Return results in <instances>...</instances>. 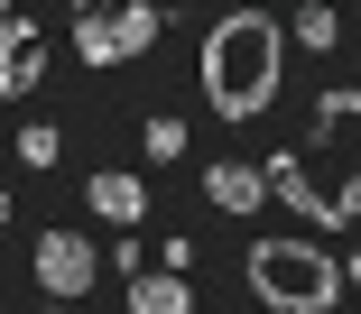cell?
Here are the masks:
<instances>
[{
	"instance_id": "6da1fadb",
	"label": "cell",
	"mask_w": 361,
	"mask_h": 314,
	"mask_svg": "<svg viewBox=\"0 0 361 314\" xmlns=\"http://www.w3.org/2000/svg\"><path fill=\"white\" fill-rule=\"evenodd\" d=\"M259 185H269L287 213L324 222V231L361 222V93L334 84V93L315 102L306 139H297V148H278L269 167H259Z\"/></svg>"
},
{
	"instance_id": "4fadbf2b",
	"label": "cell",
	"mask_w": 361,
	"mask_h": 314,
	"mask_svg": "<svg viewBox=\"0 0 361 314\" xmlns=\"http://www.w3.org/2000/svg\"><path fill=\"white\" fill-rule=\"evenodd\" d=\"M343 277H361V259H343Z\"/></svg>"
},
{
	"instance_id": "277c9868",
	"label": "cell",
	"mask_w": 361,
	"mask_h": 314,
	"mask_svg": "<svg viewBox=\"0 0 361 314\" xmlns=\"http://www.w3.org/2000/svg\"><path fill=\"white\" fill-rule=\"evenodd\" d=\"M158 46V0H75V56L84 65H130Z\"/></svg>"
},
{
	"instance_id": "8fae6325",
	"label": "cell",
	"mask_w": 361,
	"mask_h": 314,
	"mask_svg": "<svg viewBox=\"0 0 361 314\" xmlns=\"http://www.w3.org/2000/svg\"><path fill=\"white\" fill-rule=\"evenodd\" d=\"M19 157H28V167H56V130L28 120V130H19Z\"/></svg>"
},
{
	"instance_id": "3957f363",
	"label": "cell",
	"mask_w": 361,
	"mask_h": 314,
	"mask_svg": "<svg viewBox=\"0 0 361 314\" xmlns=\"http://www.w3.org/2000/svg\"><path fill=\"white\" fill-rule=\"evenodd\" d=\"M250 296L269 305V314H324L334 296H343V259L334 250H315V241H297V231H269V241H250Z\"/></svg>"
},
{
	"instance_id": "5bb4252c",
	"label": "cell",
	"mask_w": 361,
	"mask_h": 314,
	"mask_svg": "<svg viewBox=\"0 0 361 314\" xmlns=\"http://www.w3.org/2000/svg\"><path fill=\"white\" fill-rule=\"evenodd\" d=\"M47 314H75V305H47Z\"/></svg>"
},
{
	"instance_id": "52a82bcc",
	"label": "cell",
	"mask_w": 361,
	"mask_h": 314,
	"mask_svg": "<svg viewBox=\"0 0 361 314\" xmlns=\"http://www.w3.org/2000/svg\"><path fill=\"white\" fill-rule=\"evenodd\" d=\"M84 194H93V213H102V222H121V231H139V213H149V185H139V176H121V167H102Z\"/></svg>"
},
{
	"instance_id": "7a4b0ae2",
	"label": "cell",
	"mask_w": 361,
	"mask_h": 314,
	"mask_svg": "<svg viewBox=\"0 0 361 314\" xmlns=\"http://www.w3.org/2000/svg\"><path fill=\"white\" fill-rule=\"evenodd\" d=\"M278 74H287V28L269 10L213 19V37H204V102L223 120H259L278 102Z\"/></svg>"
},
{
	"instance_id": "ba28073f",
	"label": "cell",
	"mask_w": 361,
	"mask_h": 314,
	"mask_svg": "<svg viewBox=\"0 0 361 314\" xmlns=\"http://www.w3.org/2000/svg\"><path fill=\"white\" fill-rule=\"evenodd\" d=\"M204 194H213V213H259V203H269L259 167H241V157H223V167L204 176Z\"/></svg>"
},
{
	"instance_id": "9a60e30c",
	"label": "cell",
	"mask_w": 361,
	"mask_h": 314,
	"mask_svg": "<svg viewBox=\"0 0 361 314\" xmlns=\"http://www.w3.org/2000/svg\"><path fill=\"white\" fill-rule=\"evenodd\" d=\"M0 19H10V0H0Z\"/></svg>"
},
{
	"instance_id": "9c48e42d",
	"label": "cell",
	"mask_w": 361,
	"mask_h": 314,
	"mask_svg": "<svg viewBox=\"0 0 361 314\" xmlns=\"http://www.w3.org/2000/svg\"><path fill=\"white\" fill-rule=\"evenodd\" d=\"M130 314H195V296H185V277H130Z\"/></svg>"
},
{
	"instance_id": "30bf717a",
	"label": "cell",
	"mask_w": 361,
	"mask_h": 314,
	"mask_svg": "<svg viewBox=\"0 0 361 314\" xmlns=\"http://www.w3.org/2000/svg\"><path fill=\"white\" fill-rule=\"evenodd\" d=\"M149 157H158V167H167V157H185V120L158 111V120H149Z\"/></svg>"
},
{
	"instance_id": "8992f818",
	"label": "cell",
	"mask_w": 361,
	"mask_h": 314,
	"mask_svg": "<svg viewBox=\"0 0 361 314\" xmlns=\"http://www.w3.org/2000/svg\"><path fill=\"white\" fill-rule=\"evenodd\" d=\"M37 65H47V46H37V28L10 10V19H0V102L37 93Z\"/></svg>"
},
{
	"instance_id": "7c38bea8",
	"label": "cell",
	"mask_w": 361,
	"mask_h": 314,
	"mask_svg": "<svg viewBox=\"0 0 361 314\" xmlns=\"http://www.w3.org/2000/svg\"><path fill=\"white\" fill-rule=\"evenodd\" d=\"M334 28H343V19H334V10H306V19H297V46H343V37H334Z\"/></svg>"
},
{
	"instance_id": "5b68a950",
	"label": "cell",
	"mask_w": 361,
	"mask_h": 314,
	"mask_svg": "<svg viewBox=\"0 0 361 314\" xmlns=\"http://www.w3.org/2000/svg\"><path fill=\"white\" fill-rule=\"evenodd\" d=\"M93 277H102V259H93V250L75 241V231H37V287H47L56 305H75V296H84Z\"/></svg>"
}]
</instances>
